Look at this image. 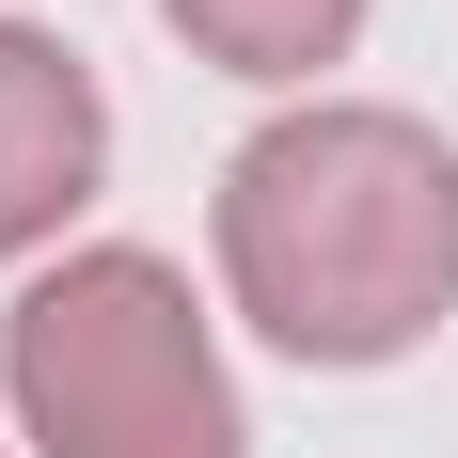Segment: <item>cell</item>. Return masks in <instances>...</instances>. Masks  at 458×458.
Masks as SVG:
<instances>
[{
  "label": "cell",
  "mask_w": 458,
  "mask_h": 458,
  "mask_svg": "<svg viewBox=\"0 0 458 458\" xmlns=\"http://www.w3.org/2000/svg\"><path fill=\"white\" fill-rule=\"evenodd\" d=\"M95 190H111V95L47 16H0V284L80 253Z\"/></svg>",
  "instance_id": "obj_3"
},
{
  "label": "cell",
  "mask_w": 458,
  "mask_h": 458,
  "mask_svg": "<svg viewBox=\"0 0 458 458\" xmlns=\"http://www.w3.org/2000/svg\"><path fill=\"white\" fill-rule=\"evenodd\" d=\"M206 269L253 348L379 379L458 317V142L395 95H301L206 174Z\"/></svg>",
  "instance_id": "obj_1"
},
{
  "label": "cell",
  "mask_w": 458,
  "mask_h": 458,
  "mask_svg": "<svg viewBox=\"0 0 458 458\" xmlns=\"http://www.w3.org/2000/svg\"><path fill=\"white\" fill-rule=\"evenodd\" d=\"M0 411L16 458H253L222 317L142 237H80L0 301Z\"/></svg>",
  "instance_id": "obj_2"
},
{
  "label": "cell",
  "mask_w": 458,
  "mask_h": 458,
  "mask_svg": "<svg viewBox=\"0 0 458 458\" xmlns=\"http://www.w3.org/2000/svg\"><path fill=\"white\" fill-rule=\"evenodd\" d=\"M364 16L379 0H158V32H174L206 80H253V95H284V111L364 47Z\"/></svg>",
  "instance_id": "obj_4"
}]
</instances>
